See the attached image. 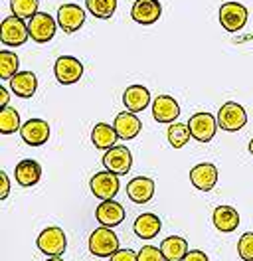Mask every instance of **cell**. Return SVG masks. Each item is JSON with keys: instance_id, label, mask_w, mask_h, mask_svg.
<instances>
[{"instance_id": "cell-27", "label": "cell", "mask_w": 253, "mask_h": 261, "mask_svg": "<svg viewBox=\"0 0 253 261\" xmlns=\"http://www.w3.org/2000/svg\"><path fill=\"white\" fill-rule=\"evenodd\" d=\"M18 67H20V60L14 51H8V49L0 51V77L2 80L10 82L18 73Z\"/></svg>"}, {"instance_id": "cell-12", "label": "cell", "mask_w": 253, "mask_h": 261, "mask_svg": "<svg viewBox=\"0 0 253 261\" xmlns=\"http://www.w3.org/2000/svg\"><path fill=\"white\" fill-rule=\"evenodd\" d=\"M56 20H58V24H60V28H62L63 32L73 34L83 26L85 10L81 6H78V4H63L58 10V18Z\"/></svg>"}, {"instance_id": "cell-10", "label": "cell", "mask_w": 253, "mask_h": 261, "mask_svg": "<svg viewBox=\"0 0 253 261\" xmlns=\"http://www.w3.org/2000/svg\"><path fill=\"white\" fill-rule=\"evenodd\" d=\"M56 20L49 16L47 12H38L36 16L28 22V30L30 38L38 44H46L56 36Z\"/></svg>"}, {"instance_id": "cell-7", "label": "cell", "mask_w": 253, "mask_h": 261, "mask_svg": "<svg viewBox=\"0 0 253 261\" xmlns=\"http://www.w3.org/2000/svg\"><path fill=\"white\" fill-rule=\"evenodd\" d=\"M103 164L109 172L117 174V176H123L133 166V154L127 147H117L115 145V147L107 148V152L103 154Z\"/></svg>"}, {"instance_id": "cell-31", "label": "cell", "mask_w": 253, "mask_h": 261, "mask_svg": "<svg viewBox=\"0 0 253 261\" xmlns=\"http://www.w3.org/2000/svg\"><path fill=\"white\" fill-rule=\"evenodd\" d=\"M237 253L243 261H253V231H247L237 242Z\"/></svg>"}, {"instance_id": "cell-9", "label": "cell", "mask_w": 253, "mask_h": 261, "mask_svg": "<svg viewBox=\"0 0 253 261\" xmlns=\"http://www.w3.org/2000/svg\"><path fill=\"white\" fill-rule=\"evenodd\" d=\"M91 192H93L95 198L99 200H113L119 188H121V182H119V176L113 174L109 170L105 172H97L93 178H91Z\"/></svg>"}, {"instance_id": "cell-6", "label": "cell", "mask_w": 253, "mask_h": 261, "mask_svg": "<svg viewBox=\"0 0 253 261\" xmlns=\"http://www.w3.org/2000/svg\"><path fill=\"white\" fill-rule=\"evenodd\" d=\"M54 73H56V80L62 85H71V83H78L81 80L83 64L73 56H62V58L56 60Z\"/></svg>"}, {"instance_id": "cell-15", "label": "cell", "mask_w": 253, "mask_h": 261, "mask_svg": "<svg viewBox=\"0 0 253 261\" xmlns=\"http://www.w3.org/2000/svg\"><path fill=\"white\" fill-rule=\"evenodd\" d=\"M162 14V6L158 0H137L133 4V10H131V16L137 24L142 26H148V24H155L158 18Z\"/></svg>"}, {"instance_id": "cell-33", "label": "cell", "mask_w": 253, "mask_h": 261, "mask_svg": "<svg viewBox=\"0 0 253 261\" xmlns=\"http://www.w3.org/2000/svg\"><path fill=\"white\" fill-rule=\"evenodd\" d=\"M111 261H139V253L133 249H119L111 255Z\"/></svg>"}, {"instance_id": "cell-4", "label": "cell", "mask_w": 253, "mask_h": 261, "mask_svg": "<svg viewBox=\"0 0 253 261\" xmlns=\"http://www.w3.org/2000/svg\"><path fill=\"white\" fill-rule=\"evenodd\" d=\"M247 8L239 2H225L220 8V24L225 32H237L247 22Z\"/></svg>"}, {"instance_id": "cell-30", "label": "cell", "mask_w": 253, "mask_h": 261, "mask_svg": "<svg viewBox=\"0 0 253 261\" xmlns=\"http://www.w3.org/2000/svg\"><path fill=\"white\" fill-rule=\"evenodd\" d=\"M38 6H40V0H10L12 14L22 20H32L38 14Z\"/></svg>"}, {"instance_id": "cell-16", "label": "cell", "mask_w": 253, "mask_h": 261, "mask_svg": "<svg viewBox=\"0 0 253 261\" xmlns=\"http://www.w3.org/2000/svg\"><path fill=\"white\" fill-rule=\"evenodd\" d=\"M127 196L135 204H146L155 196V180L146 176H137L127 184Z\"/></svg>"}, {"instance_id": "cell-20", "label": "cell", "mask_w": 253, "mask_h": 261, "mask_svg": "<svg viewBox=\"0 0 253 261\" xmlns=\"http://www.w3.org/2000/svg\"><path fill=\"white\" fill-rule=\"evenodd\" d=\"M113 127L117 129L119 137H121V139H125V141L135 139L142 129L141 119L133 113V111H123V113L117 115V117H115V125H113Z\"/></svg>"}, {"instance_id": "cell-2", "label": "cell", "mask_w": 253, "mask_h": 261, "mask_svg": "<svg viewBox=\"0 0 253 261\" xmlns=\"http://www.w3.org/2000/svg\"><path fill=\"white\" fill-rule=\"evenodd\" d=\"M36 245L42 253H46L49 257H60L65 247H67V238H65V231L58 226H49L46 228L36 240Z\"/></svg>"}, {"instance_id": "cell-5", "label": "cell", "mask_w": 253, "mask_h": 261, "mask_svg": "<svg viewBox=\"0 0 253 261\" xmlns=\"http://www.w3.org/2000/svg\"><path fill=\"white\" fill-rule=\"evenodd\" d=\"M218 125L221 127V130H230V133H236V130H241L247 123V113L245 109L239 105V103H225L221 105L220 113H218Z\"/></svg>"}, {"instance_id": "cell-18", "label": "cell", "mask_w": 253, "mask_h": 261, "mask_svg": "<svg viewBox=\"0 0 253 261\" xmlns=\"http://www.w3.org/2000/svg\"><path fill=\"white\" fill-rule=\"evenodd\" d=\"M123 103H125L127 111H133V113H141L148 107L150 103V91L144 87V85H131L127 87L125 93H123Z\"/></svg>"}, {"instance_id": "cell-37", "label": "cell", "mask_w": 253, "mask_h": 261, "mask_svg": "<svg viewBox=\"0 0 253 261\" xmlns=\"http://www.w3.org/2000/svg\"><path fill=\"white\" fill-rule=\"evenodd\" d=\"M47 261H63V259H62V257H49Z\"/></svg>"}, {"instance_id": "cell-11", "label": "cell", "mask_w": 253, "mask_h": 261, "mask_svg": "<svg viewBox=\"0 0 253 261\" xmlns=\"http://www.w3.org/2000/svg\"><path fill=\"white\" fill-rule=\"evenodd\" d=\"M20 137L30 147H42V145H46L47 139H49V125L44 119H30V121H26L22 125Z\"/></svg>"}, {"instance_id": "cell-34", "label": "cell", "mask_w": 253, "mask_h": 261, "mask_svg": "<svg viewBox=\"0 0 253 261\" xmlns=\"http://www.w3.org/2000/svg\"><path fill=\"white\" fill-rule=\"evenodd\" d=\"M182 261H210L208 259V255H206L204 251H200V249H192L186 253V257Z\"/></svg>"}, {"instance_id": "cell-29", "label": "cell", "mask_w": 253, "mask_h": 261, "mask_svg": "<svg viewBox=\"0 0 253 261\" xmlns=\"http://www.w3.org/2000/svg\"><path fill=\"white\" fill-rule=\"evenodd\" d=\"M18 129H22L20 127V115L16 111L14 107H2V111H0V133H4V135H10V133H16Z\"/></svg>"}, {"instance_id": "cell-1", "label": "cell", "mask_w": 253, "mask_h": 261, "mask_svg": "<svg viewBox=\"0 0 253 261\" xmlns=\"http://www.w3.org/2000/svg\"><path fill=\"white\" fill-rule=\"evenodd\" d=\"M89 251L95 257H111L119 251V238L111 228H97L89 236Z\"/></svg>"}, {"instance_id": "cell-14", "label": "cell", "mask_w": 253, "mask_h": 261, "mask_svg": "<svg viewBox=\"0 0 253 261\" xmlns=\"http://www.w3.org/2000/svg\"><path fill=\"white\" fill-rule=\"evenodd\" d=\"M95 218L101 226L105 228H113V226H119L123 220H125V210L119 202L115 200H103L97 208H95Z\"/></svg>"}, {"instance_id": "cell-22", "label": "cell", "mask_w": 253, "mask_h": 261, "mask_svg": "<svg viewBox=\"0 0 253 261\" xmlns=\"http://www.w3.org/2000/svg\"><path fill=\"white\" fill-rule=\"evenodd\" d=\"M212 222H214V226L220 229V231L230 233V231L237 229V226H239V214L232 206H218L214 210Z\"/></svg>"}, {"instance_id": "cell-36", "label": "cell", "mask_w": 253, "mask_h": 261, "mask_svg": "<svg viewBox=\"0 0 253 261\" xmlns=\"http://www.w3.org/2000/svg\"><path fill=\"white\" fill-rule=\"evenodd\" d=\"M0 103H2V107L8 105V91H6V87H0Z\"/></svg>"}, {"instance_id": "cell-35", "label": "cell", "mask_w": 253, "mask_h": 261, "mask_svg": "<svg viewBox=\"0 0 253 261\" xmlns=\"http://www.w3.org/2000/svg\"><path fill=\"white\" fill-rule=\"evenodd\" d=\"M0 182H2V192H0V198L4 200V198H8V194H10V182H8V176H6V172H4V170L0 172Z\"/></svg>"}, {"instance_id": "cell-23", "label": "cell", "mask_w": 253, "mask_h": 261, "mask_svg": "<svg viewBox=\"0 0 253 261\" xmlns=\"http://www.w3.org/2000/svg\"><path fill=\"white\" fill-rule=\"evenodd\" d=\"M135 233L141 238V240H153L157 238L162 224H160V218L157 214H142L135 220Z\"/></svg>"}, {"instance_id": "cell-38", "label": "cell", "mask_w": 253, "mask_h": 261, "mask_svg": "<svg viewBox=\"0 0 253 261\" xmlns=\"http://www.w3.org/2000/svg\"><path fill=\"white\" fill-rule=\"evenodd\" d=\"M249 152L253 154V139H251V143H249Z\"/></svg>"}, {"instance_id": "cell-8", "label": "cell", "mask_w": 253, "mask_h": 261, "mask_svg": "<svg viewBox=\"0 0 253 261\" xmlns=\"http://www.w3.org/2000/svg\"><path fill=\"white\" fill-rule=\"evenodd\" d=\"M190 133L196 141L200 143H210L216 135V127H218V119L210 113H196L190 117L188 121Z\"/></svg>"}, {"instance_id": "cell-25", "label": "cell", "mask_w": 253, "mask_h": 261, "mask_svg": "<svg viewBox=\"0 0 253 261\" xmlns=\"http://www.w3.org/2000/svg\"><path fill=\"white\" fill-rule=\"evenodd\" d=\"M160 249H162L166 261H182L188 253V244L180 236H170V238H166L162 242Z\"/></svg>"}, {"instance_id": "cell-32", "label": "cell", "mask_w": 253, "mask_h": 261, "mask_svg": "<svg viewBox=\"0 0 253 261\" xmlns=\"http://www.w3.org/2000/svg\"><path fill=\"white\" fill-rule=\"evenodd\" d=\"M139 261H166L162 249H158L155 245H142L139 251Z\"/></svg>"}, {"instance_id": "cell-3", "label": "cell", "mask_w": 253, "mask_h": 261, "mask_svg": "<svg viewBox=\"0 0 253 261\" xmlns=\"http://www.w3.org/2000/svg\"><path fill=\"white\" fill-rule=\"evenodd\" d=\"M30 38V30L24 20L18 16H8L0 24V40L4 46H22Z\"/></svg>"}, {"instance_id": "cell-28", "label": "cell", "mask_w": 253, "mask_h": 261, "mask_svg": "<svg viewBox=\"0 0 253 261\" xmlns=\"http://www.w3.org/2000/svg\"><path fill=\"white\" fill-rule=\"evenodd\" d=\"M166 137H168V143H170V147L182 148V147H186V143L190 141L192 133H190L188 125H184V123H172V125L168 127V133H166Z\"/></svg>"}, {"instance_id": "cell-13", "label": "cell", "mask_w": 253, "mask_h": 261, "mask_svg": "<svg viewBox=\"0 0 253 261\" xmlns=\"http://www.w3.org/2000/svg\"><path fill=\"white\" fill-rule=\"evenodd\" d=\"M190 182H192L198 190L210 192V190H214V186L218 184V168L212 163L196 164V166L190 170Z\"/></svg>"}, {"instance_id": "cell-26", "label": "cell", "mask_w": 253, "mask_h": 261, "mask_svg": "<svg viewBox=\"0 0 253 261\" xmlns=\"http://www.w3.org/2000/svg\"><path fill=\"white\" fill-rule=\"evenodd\" d=\"M87 10L99 20H111V16L117 10V0H87Z\"/></svg>"}, {"instance_id": "cell-19", "label": "cell", "mask_w": 253, "mask_h": 261, "mask_svg": "<svg viewBox=\"0 0 253 261\" xmlns=\"http://www.w3.org/2000/svg\"><path fill=\"white\" fill-rule=\"evenodd\" d=\"M14 176L20 186L30 188L34 184H38L40 178H42V166H40V163L32 161V159H24L22 163L16 164Z\"/></svg>"}, {"instance_id": "cell-21", "label": "cell", "mask_w": 253, "mask_h": 261, "mask_svg": "<svg viewBox=\"0 0 253 261\" xmlns=\"http://www.w3.org/2000/svg\"><path fill=\"white\" fill-rule=\"evenodd\" d=\"M10 89L16 97L30 99L38 89V77L32 71H18L10 80Z\"/></svg>"}, {"instance_id": "cell-24", "label": "cell", "mask_w": 253, "mask_h": 261, "mask_svg": "<svg viewBox=\"0 0 253 261\" xmlns=\"http://www.w3.org/2000/svg\"><path fill=\"white\" fill-rule=\"evenodd\" d=\"M117 139H121L119 137V133L115 127H111L107 123H97L91 130V141H93V145L97 148H111L115 147V143H117Z\"/></svg>"}, {"instance_id": "cell-17", "label": "cell", "mask_w": 253, "mask_h": 261, "mask_svg": "<svg viewBox=\"0 0 253 261\" xmlns=\"http://www.w3.org/2000/svg\"><path fill=\"white\" fill-rule=\"evenodd\" d=\"M180 115V105L170 95H158L153 101V117L158 123H174Z\"/></svg>"}]
</instances>
